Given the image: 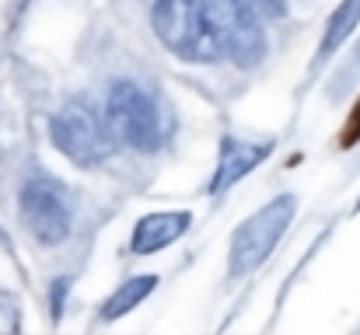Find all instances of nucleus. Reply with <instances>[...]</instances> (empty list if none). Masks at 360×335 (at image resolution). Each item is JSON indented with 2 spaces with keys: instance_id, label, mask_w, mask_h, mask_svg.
Wrapping results in <instances>:
<instances>
[{
  "instance_id": "f257e3e1",
  "label": "nucleus",
  "mask_w": 360,
  "mask_h": 335,
  "mask_svg": "<svg viewBox=\"0 0 360 335\" xmlns=\"http://www.w3.org/2000/svg\"><path fill=\"white\" fill-rule=\"evenodd\" d=\"M150 21H154V32L165 42V49H172L175 56L193 60V63L224 60V49H221L200 0H158Z\"/></svg>"
},
{
  "instance_id": "f03ea898",
  "label": "nucleus",
  "mask_w": 360,
  "mask_h": 335,
  "mask_svg": "<svg viewBox=\"0 0 360 335\" xmlns=\"http://www.w3.org/2000/svg\"><path fill=\"white\" fill-rule=\"evenodd\" d=\"M294 210H297V199L287 192V196H276L273 203H266L248 221L238 223V230L231 237V262H228L231 276H248L252 269H259L273 255L283 230L294 221Z\"/></svg>"
},
{
  "instance_id": "7ed1b4c3",
  "label": "nucleus",
  "mask_w": 360,
  "mask_h": 335,
  "mask_svg": "<svg viewBox=\"0 0 360 335\" xmlns=\"http://www.w3.org/2000/svg\"><path fill=\"white\" fill-rule=\"evenodd\" d=\"M49 136H53L56 150L81 168L105 161L112 154V143H116L112 133H109V122L98 119L95 109L84 105V102H70L56 112L53 122H49Z\"/></svg>"
},
{
  "instance_id": "20e7f679",
  "label": "nucleus",
  "mask_w": 360,
  "mask_h": 335,
  "mask_svg": "<svg viewBox=\"0 0 360 335\" xmlns=\"http://www.w3.org/2000/svg\"><path fill=\"white\" fill-rule=\"evenodd\" d=\"M200 4L228 60H235L238 67H252L262 60L266 53L262 14L248 0H200Z\"/></svg>"
},
{
  "instance_id": "39448f33",
  "label": "nucleus",
  "mask_w": 360,
  "mask_h": 335,
  "mask_svg": "<svg viewBox=\"0 0 360 335\" xmlns=\"http://www.w3.org/2000/svg\"><path fill=\"white\" fill-rule=\"evenodd\" d=\"M105 122H109V133H112L116 143L133 147L140 154L158 150V143H161V115H158V105L133 81H120L112 88V95H109V119Z\"/></svg>"
},
{
  "instance_id": "423d86ee",
  "label": "nucleus",
  "mask_w": 360,
  "mask_h": 335,
  "mask_svg": "<svg viewBox=\"0 0 360 335\" xmlns=\"http://www.w3.org/2000/svg\"><path fill=\"white\" fill-rule=\"evenodd\" d=\"M18 203H21V221L39 244H60L70 234L74 203H70V189L60 178L53 175L28 178Z\"/></svg>"
},
{
  "instance_id": "0eeeda50",
  "label": "nucleus",
  "mask_w": 360,
  "mask_h": 335,
  "mask_svg": "<svg viewBox=\"0 0 360 335\" xmlns=\"http://www.w3.org/2000/svg\"><path fill=\"white\" fill-rule=\"evenodd\" d=\"M273 154V143H245V140H235V136H224L221 143V161H217V175L210 182V192H221L228 185H235L238 178H245L255 164H262L266 157Z\"/></svg>"
},
{
  "instance_id": "6e6552de",
  "label": "nucleus",
  "mask_w": 360,
  "mask_h": 335,
  "mask_svg": "<svg viewBox=\"0 0 360 335\" xmlns=\"http://www.w3.org/2000/svg\"><path fill=\"white\" fill-rule=\"evenodd\" d=\"M189 223H193V214H186V210H175V214H147L143 221H136V227H133L129 248H133L136 255H154V251L175 244V241L189 230Z\"/></svg>"
},
{
  "instance_id": "1a4fd4ad",
  "label": "nucleus",
  "mask_w": 360,
  "mask_h": 335,
  "mask_svg": "<svg viewBox=\"0 0 360 335\" xmlns=\"http://www.w3.org/2000/svg\"><path fill=\"white\" fill-rule=\"evenodd\" d=\"M360 25V0H343L336 11H333V18H329V25H326V35H322V46H319V63H326L350 35H354V28Z\"/></svg>"
},
{
  "instance_id": "9d476101",
  "label": "nucleus",
  "mask_w": 360,
  "mask_h": 335,
  "mask_svg": "<svg viewBox=\"0 0 360 335\" xmlns=\"http://www.w3.org/2000/svg\"><path fill=\"white\" fill-rule=\"evenodd\" d=\"M154 287H158V276H133V280H126L120 290L102 304V322H116L122 315H129Z\"/></svg>"
},
{
  "instance_id": "9b49d317",
  "label": "nucleus",
  "mask_w": 360,
  "mask_h": 335,
  "mask_svg": "<svg viewBox=\"0 0 360 335\" xmlns=\"http://www.w3.org/2000/svg\"><path fill=\"white\" fill-rule=\"evenodd\" d=\"M357 140H360V102L354 105L350 119H347V126H343V133H340V147H343V150H350Z\"/></svg>"
},
{
  "instance_id": "f8f14e48",
  "label": "nucleus",
  "mask_w": 360,
  "mask_h": 335,
  "mask_svg": "<svg viewBox=\"0 0 360 335\" xmlns=\"http://www.w3.org/2000/svg\"><path fill=\"white\" fill-rule=\"evenodd\" d=\"M262 18H283L287 14V0H248Z\"/></svg>"
}]
</instances>
